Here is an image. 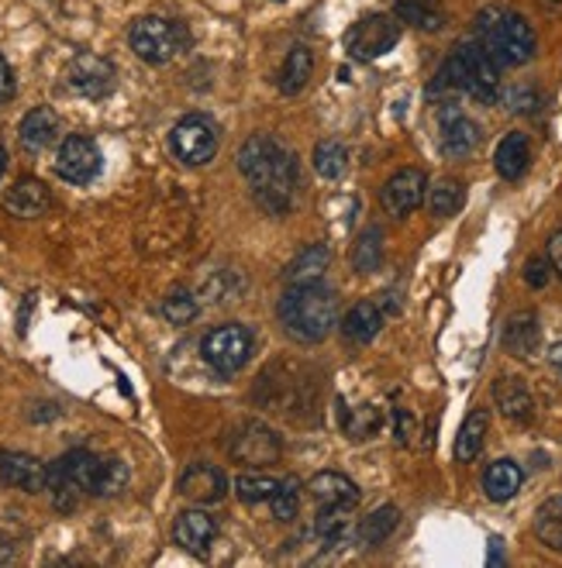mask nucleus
Instances as JSON below:
<instances>
[{
  "label": "nucleus",
  "instance_id": "obj_42",
  "mask_svg": "<svg viewBox=\"0 0 562 568\" xmlns=\"http://www.w3.org/2000/svg\"><path fill=\"white\" fill-rule=\"evenodd\" d=\"M414 430H418V424H414V417L408 410H393V438H397V445H411Z\"/></svg>",
  "mask_w": 562,
  "mask_h": 568
},
{
  "label": "nucleus",
  "instance_id": "obj_23",
  "mask_svg": "<svg viewBox=\"0 0 562 568\" xmlns=\"http://www.w3.org/2000/svg\"><path fill=\"white\" fill-rule=\"evenodd\" d=\"M493 165H498V173L504 180H521L528 173V165H532V142L521 131H511V135L501 139L498 152H493Z\"/></svg>",
  "mask_w": 562,
  "mask_h": 568
},
{
  "label": "nucleus",
  "instance_id": "obj_10",
  "mask_svg": "<svg viewBox=\"0 0 562 568\" xmlns=\"http://www.w3.org/2000/svg\"><path fill=\"white\" fill-rule=\"evenodd\" d=\"M397 39H401V24L390 14H367L345 31V49L359 62H373L387 55L397 45Z\"/></svg>",
  "mask_w": 562,
  "mask_h": 568
},
{
  "label": "nucleus",
  "instance_id": "obj_28",
  "mask_svg": "<svg viewBox=\"0 0 562 568\" xmlns=\"http://www.w3.org/2000/svg\"><path fill=\"white\" fill-rule=\"evenodd\" d=\"M328 262H332V252H328V245H311V248H304L301 255H297L287 265L283 280L290 286H297V283H318L324 276V270H328Z\"/></svg>",
  "mask_w": 562,
  "mask_h": 568
},
{
  "label": "nucleus",
  "instance_id": "obj_16",
  "mask_svg": "<svg viewBox=\"0 0 562 568\" xmlns=\"http://www.w3.org/2000/svg\"><path fill=\"white\" fill-rule=\"evenodd\" d=\"M228 493V479L218 465H208V462H193L190 469L180 476V496H187L190 504L197 507H211V504H221Z\"/></svg>",
  "mask_w": 562,
  "mask_h": 568
},
{
  "label": "nucleus",
  "instance_id": "obj_25",
  "mask_svg": "<svg viewBox=\"0 0 562 568\" xmlns=\"http://www.w3.org/2000/svg\"><path fill=\"white\" fill-rule=\"evenodd\" d=\"M311 73H314V55H311V49L308 45H293L287 52L283 65H280V77H277L280 93L283 97H297V93L308 87Z\"/></svg>",
  "mask_w": 562,
  "mask_h": 568
},
{
  "label": "nucleus",
  "instance_id": "obj_41",
  "mask_svg": "<svg viewBox=\"0 0 562 568\" xmlns=\"http://www.w3.org/2000/svg\"><path fill=\"white\" fill-rule=\"evenodd\" d=\"M549 280H552V265H549V258H545V255L528 258V265H524V283L532 286V290H542Z\"/></svg>",
  "mask_w": 562,
  "mask_h": 568
},
{
  "label": "nucleus",
  "instance_id": "obj_48",
  "mask_svg": "<svg viewBox=\"0 0 562 568\" xmlns=\"http://www.w3.org/2000/svg\"><path fill=\"white\" fill-rule=\"evenodd\" d=\"M397 4H401V0H397Z\"/></svg>",
  "mask_w": 562,
  "mask_h": 568
},
{
  "label": "nucleus",
  "instance_id": "obj_21",
  "mask_svg": "<svg viewBox=\"0 0 562 568\" xmlns=\"http://www.w3.org/2000/svg\"><path fill=\"white\" fill-rule=\"evenodd\" d=\"M539 342H542V327H539V317L532 311H518L508 317L504 324V348L518 358H528L539 352Z\"/></svg>",
  "mask_w": 562,
  "mask_h": 568
},
{
  "label": "nucleus",
  "instance_id": "obj_43",
  "mask_svg": "<svg viewBox=\"0 0 562 568\" xmlns=\"http://www.w3.org/2000/svg\"><path fill=\"white\" fill-rule=\"evenodd\" d=\"M545 258H549V265H552V273L562 280V227L552 231V239H549V245H545Z\"/></svg>",
  "mask_w": 562,
  "mask_h": 568
},
{
  "label": "nucleus",
  "instance_id": "obj_20",
  "mask_svg": "<svg viewBox=\"0 0 562 568\" xmlns=\"http://www.w3.org/2000/svg\"><path fill=\"white\" fill-rule=\"evenodd\" d=\"M493 399H498L501 414L514 424H528L535 417V399L518 376H501L493 383Z\"/></svg>",
  "mask_w": 562,
  "mask_h": 568
},
{
  "label": "nucleus",
  "instance_id": "obj_8",
  "mask_svg": "<svg viewBox=\"0 0 562 568\" xmlns=\"http://www.w3.org/2000/svg\"><path fill=\"white\" fill-rule=\"evenodd\" d=\"M218 124L208 114H187L170 131V149L183 165H204L218 155Z\"/></svg>",
  "mask_w": 562,
  "mask_h": 568
},
{
  "label": "nucleus",
  "instance_id": "obj_31",
  "mask_svg": "<svg viewBox=\"0 0 562 568\" xmlns=\"http://www.w3.org/2000/svg\"><path fill=\"white\" fill-rule=\"evenodd\" d=\"M383 424V410L373 407V404H362V407H342V430H345V438L352 442H367L373 438V434L380 430Z\"/></svg>",
  "mask_w": 562,
  "mask_h": 568
},
{
  "label": "nucleus",
  "instance_id": "obj_15",
  "mask_svg": "<svg viewBox=\"0 0 562 568\" xmlns=\"http://www.w3.org/2000/svg\"><path fill=\"white\" fill-rule=\"evenodd\" d=\"M0 483L24 493H46L49 465L28 452H0Z\"/></svg>",
  "mask_w": 562,
  "mask_h": 568
},
{
  "label": "nucleus",
  "instance_id": "obj_3",
  "mask_svg": "<svg viewBox=\"0 0 562 568\" xmlns=\"http://www.w3.org/2000/svg\"><path fill=\"white\" fill-rule=\"evenodd\" d=\"M455 93H470L480 104H493L501 93V62L493 59L480 42L459 45L435 77V83L428 87V97H435L439 104L452 100Z\"/></svg>",
  "mask_w": 562,
  "mask_h": 568
},
{
  "label": "nucleus",
  "instance_id": "obj_2",
  "mask_svg": "<svg viewBox=\"0 0 562 568\" xmlns=\"http://www.w3.org/2000/svg\"><path fill=\"white\" fill-rule=\"evenodd\" d=\"M128 486V465L114 455L93 452H66L49 465V493L59 510H77L80 493L87 496H114Z\"/></svg>",
  "mask_w": 562,
  "mask_h": 568
},
{
  "label": "nucleus",
  "instance_id": "obj_46",
  "mask_svg": "<svg viewBox=\"0 0 562 568\" xmlns=\"http://www.w3.org/2000/svg\"><path fill=\"white\" fill-rule=\"evenodd\" d=\"M549 358H552V365H555V369H562V345H555V348L549 352Z\"/></svg>",
  "mask_w": 562,
  "mask_h": 568
},
{
  "label": "nucleus",
  "instance_id": "obj_5",
  "mask_svg": "<svg viewBox=\"0 0 562 568\" xmlns=\"http://www.w3.org/2000/svg\"><path fill=\"white\" fill-rule=\"evenodd\" d=\"M476 42L501 65H524L535 59V28L514 11L486 8L476 14Z\"/></svg>",
  "mask_w": 562,
  "mask_h": 568
},
{
  "label": "nucleus",
  "instance_id": "obj_37",
  "mask_svg": "<svg viewBox=\"0 0 562 568\" xmlns=\"http://www.w3.org/2000/svg\"><path fill=\"white\" fill-rule=\"evenodd\" d=\"M270 504H273V517H277L280 524L297 520V510H301V483H297L293 476L283 479V483L277 486V493H273Z\"/></svg>",
  "mask_w": 562,
  "mask_h": 568
},
{
  "label": "nucleus",
  "instance_id": "obj_13",
  "mask_svg": "<svg viewBox=\"0 0 562 568\" xmlns=\"http://www.w3.org/2000/svg\"><path fill=\"white\" fill-rule=\"evenodd\" d=\"M480 124L473 118H466L459 111V104H452V100H445V104H439V145L449 159H462L470 155L476 145H480Z\"/></svg>",
  "mask_w": 562,
  "mask_h": 568
},
{
  "label": "nucleus",
  "instance_id": "obj_44",
  "mask_svg": "<svg viewBox=\"0 0 562 568\" xmlns=\"http://www.w3.org/2000/svg\"><path fill=\"white\" fill-rule=\"evenodd\" d=\"M11 93H14V73H11L8 59L0 55V100H8Z\"/></svg>",
  "mask_w": 562,
  "mask_h": 568
},
{
  "label": "nucleus",
  "instance_id": "obj_38",
  "mask_svg": "<svg viewBox=\"0 0 562 568\" xmlns=\"http://www.w3.org/2000/svg\"><path fill=\"white\" fill-rule=\"evenodd\" d=\"M197 296H190V290H173L167 300H162V317L170 324H190L197 317Z\"/></svg>",
  "mask_w": 562,
  "mask_h": 568
},
{
  "label": "nucleus",
  "instance_id": "obj_29",
  "mask_svg": "<svg viewBox=\"0 0 562 568\" xmlns=\"http://www.w3.org/2000/svg\"><path fill=\"white\" fill-rule=\"evenodd\" d=\"M397 524H401V510H397V507H380L370 517H362L355 538H359L362 548H377V545H383L390 534L397 530Z\"/></svg>",
  "mask_w": 562,
  "mask_h": 568
},
{
  "label": "nucleus",
  "instance_id": "obj_45",
  "mask_svg": "<svg viewBox=\"0 0 562 568\" xmlns=\"http://www.w3.org/2000/svg\"><path fill=\"white\" fill-rule=\"evenodd\" d=\"M504 561V551H501V541H493V551H490V565H501Z\"/></svg>",
  "mask_w": 562,
  "mask_h": 568
},
{
  "label": "nucleus",
  "instance_id": "obj_39",
  "mask_svg": "<svg viewBox=\"0 0 562 568\" xmlns=\"http://www.w3.org/2000/svg\"><path fill=\"white\" fill-rule=\"evenodd\" d=\"M277 479L273 476H239V483H235V493H239V499H245V504H267V499H273V493H277Z\"/></svg>",
  "mask_w": 562,
  "mask_h": 568
},
{
  "label": "nucleus",
  "instance_id": "obj_9",
  "mask_svg": "<svg viewBox=\"0 0 562 568\" xmlns=\"http://www.w3.org/2000/svg\"><path fill=\"white\" fill-rule=\"evenodd\" d=\"M118 87L114 65L97 52H77L66 65V90L83 100H104Z\"/></svg>",
  "mask_w": 562,
  "mask_h": 568
},
{
  "label": "nucleus",
  "instance_id": "obj_17",
  "mask_svg": "<svg viewBox=\"0 0 562 568\" xmlns=\"http://www.w3.org/2000/svg\"><path fill=\"white\" fill-rule=\"evenodd\" d=\"M214 534H218V520L208 510H183L173 524V541L197 558L208 555Z\"/></svg>",
  "mask_w": 562,
  "mask_h": 568
},
{
  "label": "nucleus",
  "instance_id": "obj_32",
  "mask_svg": "<svg viewBox=\"0 0 562 568\" xmlns=\"http://www.w3.org/2000/svg\"><path fill=\"white\" fill-rule=\"evenodd\" d=\"M314 534L321 545H342L352 534L349 507H321L314 517Z\"/></svg>",
  "mask_w": 562,
  "mask_h": 568
},
{
  "label": "nucleus",
  "instance_id": "obj_11",
  "mask_svg": "<svg viewBox=\"0 0 562 568\" xmlns=\"http://www.w3.org/2000/svg\"><path fill=\"white\" fill-rule=\"evenodd\" d=\"M280 452H283V445L277 438V430H270L259 420L239 424L228 438V455L242 465H273V462H280Z\"/></svg>",
  "mask_w": 562,
  "mask_h": 568
},
{
  "label": "nucleus",
  "instance_id": "obj_26",
  "mask_svg": "<svg viewBox=\"0 0 562 568\" xmlns=\"http://www.w3.org/2000/svg\"><path fill=\"white\" fill-rule=\"evenodd\" d=\"M380 327H383V311L377 304H370V300H359V304L342 321L345 338L355 342V345H370L380 334Z\"/></svg>",
  "mask_w": 562,
  "mask_h": 568
},
{
  "label": "nucleus",
  "instance_id": "obj_33",
  "mask_svg": "<svg viewBox=\"0 0 562 568\" xmlns=\"http://www.w3.org/2000/svg\"><path fill=\"white\" fill-rule=\"evenodd\" d=\"M380 262H383V231L373 224L355 239L352 265H355V273H373V270H380Z\"/></svg>",
  "mask_w": 562,
  "mask_h": 568
},
{
  "label": "nucleus",
  "instance_id": "obj_1",
  "mask_svg": "<svg viewBox=\"0 0 562 568\" xmlns=\"http://www.w3.org/2000/svg\"><path fill=\"white\" fill-rule=\"evenodd\" d=\"M239 170L252 186V196L262 211L287 214L293 204V190L301 180L297 155L273 135H252L239 152Z\"/></svg>",
  "mask_w": 562,
  "mask_h": 568
},
{
  "label": "nucleus",
  "instance_id": "obj_30",
  "mask_svg": "<svg viewBox=\"0 0 562 568\" xmlns=\"http://www.w3.org/2000/svg\"><path fill=\"white\" fill-rule=\"evenodd\" d=\"M535 538L545 548L562 551V493L545 499V504L535 510Z\"/></svg>",
  "mask_w": 562,
  "mask_h": 568
},
{
  "label": "nucleus",
  "instance_id": "obj_35",
  "mask_svg": "<svg viewBox=\"0 0 562 568\" xmlns=\"http://www.w3.org/2000/svg\"><path fill=\"white\" fill-rule=\"evenodd\" d=\"M345 165H349V152L342 142L335 139H324L314 145V170L324 176V180H339L345 173Z\"/></svg>",
  "mask_w": 562,
  "mask_h": 568
},
{
  "label": "nucleus",
  "instance_id": "obj_6",
  "mask_svg": "<svg viewBox=\"0 0 562 568\" xmlns=\"http://www.w3.org/2000/svg\"><path fill=\"white\" fill-rule=\"evenodd\" d=\"M128 42H131V52H136L142 62L162 65V62H170L173 55H180L187 49L190 36H187V28L180 21L149 14V18H139L136 24H131Z\"/></svg>",
  "mask_w": 562,
  "mask_h": 568
},
{
  "label": "nucleus",
  "instance_id": "obj_22",
  "mask_svg": "<svg viewBox=\"0 0 562 568\" xmlns=\"http://www.w3.org/2000/svg\"><path fill=\"white\" fill-rule=\"evenodd\" d=\"M521 483H524V473H521V465L511 458L490 462L486 473H483V493H486V499H493V504H508V499H514Z\"/></svg>",
  "mask_w": 562,
  "mask_h": 568
},
{
  "label": "nucleus",
  "instance_id": "obj_7",
  "mask_svg": "<svg viewBox=\"0 0 562 568\" xmlns=\"http://www.w3.org/2000/svg\"><path fill=\"white\" fill-rule=\"evenodd\" d=\"M201 355H204V362L211 365L218 376H231V373H239L242 365L249 362V355H252V334L242 324H221V327L204 334Z\"/></svg>",
  "mask_w": 562,
  "mask_h": 568
},
{
  "label": "nucleus",
  "instance_id": "obj_36",
  "mask_svg": "<svg viewBox=\"0 0 562 568\" xmlns=\"http://www.w3.org/2000/svg\"><path fill=\"white\" fill-rule=\"evenodd\" d=\"M397 18L421 28V31H439L445 24V14L428 8L424 0H401V4H397Z\"/></svg>",
  "mask_w": 562,
  "mask_h": 568
},
{
  "label": "nucleus",
  "instance_id": "obj_40",
  "mask_svg": "<svg viewBox=\"0 0 562 568\" xmlns=\"http://www.w3.org/2000/svg\"><path fill=\"white\" fill-rule=\"evenodd\" d=\"M504 104L514 111V114H535L539 108H542V93L535 90V87H514V90H508L504 93Z\"/></svg>",
  "mask_w": 562,
  "mask_h": 568
},
{
  "label": "nucleus",
  "instance_id": "obj_18",
  "mask_svg": "<svg viewBox=\"0 0 562 568\" xmlns=\"http://www.w3.org/2000/svg\"><path fill=\"white\" fill-rule=\"evenodd\" d=\"M4 207H8V214H14V217H42V214L52 207V193H49V186H46L42 180L24 176V180H18V183L8 190Z\"/></svg>",
  "mask_w": 562,
  "mask_h": 568
},
{
  "label": "nucleus",
  "instance_id": "obj_14",
  "mask_svg": "<svg viewBox=\"0 0 562 568\" xmlns=\"http://www.w3.org/2000/svg\"><path fill=\"white\" fill-rule=\"evenodd\" d=\"M424 193H428V176L421 170H401L393 173L387 183H383V211L393 214V217H408L414 214L421 204H424Z\"/></svg>",
  "mask_w": 562,
  "mask_h": 568
},
{
  "label": "nucleus",
  "instance_id": "obj_27",
  "mask_svg": "<svg viewBox=\"0 0 562 568\" xmlns=\"http://www.w3.org/2000/svg\"><path fill=\"white\" fill-rule=\"evenodd\" d=\"M486 430H490V414L483 407H476L466 420H462V427L455 434V462H473L483 452Z\"/></svg>",
  "mask_w": 562,
  "mask_h": 568
},
{
  "label": "nucleus",
  "instance_id": "obj_24",
  "mask_svg": "<svg viewBox=\"0 0 562 568\" xmlns=\"http://www.w3.org/2000/svg\"><path fill=\"white\" fill-rule=\"evenodd\" d=\"M18 135H21V145L28 152H42L56 142L59 135V118L52 108H31L24 118H21V128H18Z\"/></svg>",
  "mask_w": 562,
  "mask_h": 568
},
{
  "label": "nucleus",
  "instance_id": "obj_19",
  "mask_svg": "<svg viewBox=\"0 0 562 568\" xmlns=\"http://www.w3.org/2000/svg\"><path fill=\"white\" fill-rule=\"evenodd\" d=\"M308 493L318 499V507H349V510H355L359 499H362L359 486L349 476H342V473H321V476H314L308 483Z\"/></svg>",
  "mask_w": 562,
  "mask_h": 568
},
{
  "label": "nucleus",
  "instance_id": "obj_47",
  "mask_svg": "<svg viewBox=\"0 0 562 568\" xmlns=\"http://www.w3.org/2000/svg\"><path fill=\"white\" fill-rule=\"evenodd\" d=\"M4 170H8V152L0 149V176H4Z\"/></svg>",
  "mask_w": 562,
  "mask_h": 568
},
{
  "label": "nucleus",
  "instance_id": "obj_12",
  "mask_svg": "<svg viewBox=\"0 0 562 568\" xmlns=\"http://www.w3.org/2000/svg\"><path fill=\"white\" fill-rule=\"evenodd\" d=\"M101 149H97L90 139L83 135H70L62 145H59V155H56V173L73 183V186H87L97 180V173H101Z\"/></svg>",
  "mask_w": 562,
  "mask_h": 568
},
{
  "label": "nucleus",
  "instance_id": "obj_34",
  "mask_svg": "<svg viewBox=\"0 0 562 568\" xmlns=\"http://www.w3.org/2000/svg\"><path fill=\"white\" fill-rule=\"evenodd\" d=\"M424 200H428V211H432L435 217H452V214H459L462 200H466V190H462L459 180H439L432 190L424 193Z\"/></svg>",
  "mask_w": 562,
  "mask_h": 568
},
{
  "label": "nucleus",
  "instance_id": "obj_4",
  "mask_svg": "<svg viewBox=\"0 0 562 568\" xmlns=\"http://www.w3.org/2000/svg\"><path fill=\"white\" fill-rule=\"evenodd\" d=\"M280 324L290 338L304 342V345H318L324 342L332 327L339 324V296L318 283H297L280 296Z\"/></svg>",
  "mask_w": 562,
  "mask_h": 568
}]
</instances>
